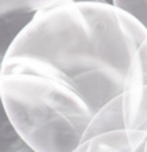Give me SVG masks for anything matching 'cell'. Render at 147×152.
<instances>
[{
  "mask_svg": "<svg viewBox=\"0 0 147 152\" xmlns=\"http://www.w3.org/2000/svg\"><path fill=\"white\" fill-rule=\"evenodd\" d=\"M33 73L65 84L92 115L120 102L129 130L147 133V29L104 1L59 0L18 34L1 73Z\"/></svg>",
  "mask_w": 147,
  "mask_h": 152,
  "instance_id": "1",
  "label": "cell"
},
{
  "mask_svg": "<svg viewBox=\"0 0 147 152\" xmlns=\"http://www.w3.org/2000/svg\"><path fill=\"white\" fill-rule=\"evenodd\" d=\"M0 95L11 124L35 152H76L93 117L73 89L33 73L0 74Z\"/></svg>",
  "mask_w": 147,
  "mask_h": 152,
  "instance_id": "2",
  "label": "cell"
},
{
  "mask_svg": "<svg viewBox=\"0 0 147 152\" xmlns=\"http://www.w3.org/2000/svg\"><path fill=\"white\" fill-rule=\"evenodd\" d=\"M59 0H0V73L8 50L40 8Z\"/></svg>",
  "mask_w": 147,
  "mask_h": 152,
  "instance_id": "3",
  "label": "cell"
},
{
  "mask_svg": "<svg viewBox=\"0 0 147 152\" xmlns=\"http://www.w3.org/2000/svg\"><path fill=\"white\" fill-rule=\"evenodd\" d=\"M30 151L26 142L21 138L14 125L11 124L8 114L4 108L0 95V152H26Z\"/></svg>",
  "mask_w": 147,
  "mask_h": 152,
  "instance_id": "4",
  "label": "cell"
},
{
  "mask_svg": "<svg viewBox=\"0 0 147 152\" xmlns=\"http://www.w3.org/2000/svg\"><path fill=\"white\" fill-rule=\"evenodd\" d=\"M111 3L129 12L147 29V0H111Z\"/></svg>",
  "mask_w": 147,
  "mask_h": 152,
  "instance_id": "5",
  "label": "cell"
},
{
  "mask_svg": "<svg viewBox=\"0 0 147 152\" xmlns=\"http://www.w3.org/2000/svg\"><path fill=\"white\" fill-rule=\"evenodd\" d=\"M139 152H147V136H146V137H144L143 142H142V145H140Z\"/></svg>",
  "mask_w": 147,
  "mask_h": 152,
  "instance_id": "6",
  "label": "cell"
}]
</instances>
